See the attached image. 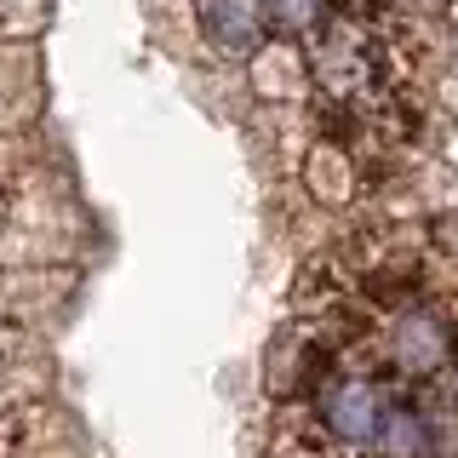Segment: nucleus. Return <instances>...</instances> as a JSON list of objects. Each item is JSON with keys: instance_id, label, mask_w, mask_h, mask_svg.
I'll return each mask as SVG.
<instances>
[{"instance_id": "obj_1", "label": "nucleus", "mask_w": 458, "mask_h": 458, "mask_svg": "<svg viewBox=\"0 0 458 458\" xmlns=\"http://www.w3.org/2000/svg\"><path fill=\"white\" fill-rule=\"evenodd\" d=\"M361 361L390 372L395 384H412V390L447 378L453 361H458V304H447V298H436V293L407 298L401 310L378 315Z\"/></svg>"}, {"instance_id": "obj_2", "label": "nucleus", "mask_w": 458, "mask_h": 458, "mask_svg": "<svg viewBox=\"0 0 458 458\" xmlns=\"http://www.w3.org/2000/svg\"><path fill=\"white\" fill-rule=\"evenodd\" d=\"M395 390L401 384L390 372H378L372 361H338L321 384H315V395L304 407H310V419L321 424V436L333 441L338 453L367 458L372 441H378V429H384V412H390Z\"/></svg>"}, {"instance_id": "obj_3", "label": "nucleus", "mask_w": 458, "mask_h": 458, "mask_svg": "<svg viewBox=\"0 0 458 458\" xmlns=\"http://www.w3.org/2000/svg\"><path fill=\"white\" fill-rule=\"evenodd\" d=\"M384 172L367 161L361 149H350V143L327 138V132H310L304 155H298V190H304L321 212H350L355 200H367L378 190Z\"/></svg>"}, {"instance_id": "obj_4", "label": "nucleus", "mask_w": 458, "mask_h": 458, "mask_svg": "<svg viewBox=\"0 0 458 458\" xmlns=\"http://www.w3.org/2000/svg\"><path fill=\"white\" fill-rule=\"evenodd\" d=\"M190 18H195V40L218 64H247L276 35L264 0H190Z\"/></svg>"}, {"instance_id": "obj_5", "label": "nucleus", "mask_w": 458, "mask_h": 458, "mask_svg": "<svg viewBox=\"0 0 458 458\" xmlns=\"http://www.w3.org/2000/svg\"><path fill=\"white\" fill-rule=\"evenodd\" d=\"M241 69H247L252 98H258V104H269V109H298V104H310V98H315L304 40L269 35V40H264V47H258Z\"/></svg>"}, {"instance_id": "obj_6", "label": "nucleus", "mask_w": 458, "mask_h": 458, "mask_svg": "<svg viewBox=\"0 0 458 458\" xmlns=\"http://www.w3.org/2000/svg\"><path fill=\"white\" fill-rule=\"evenodd\" d=\"M35 104V64L23 57L18 40H0V126L23 121Z\"/></svg>"}, {"instance_id": "obj_7", "label": "nucleus", "mask_w": 458, "mask_h": 458, "mask_svg": "<svg viewBox=\"0 0 458 458\" xmlns=\"http://www.w3.org/2000/svg\"><path fill=\"white\" fill-rule=\"evenodd\" d=\"M264 6H269V29L286 40H310L333 18V0H264Z\"/></svg>"}, {"instance_id": "obj_8", "label": "nucleus", "mask_w": 458, "mask_h": 458, "mask_svg": "<svg viewBox=\"0 0 458 458\" xmlns=\"http://www.w3.org/2000/svg\"><path fill=\"white\" fill-rule=\"evenodd\" d=\"M23 378H29L23 327H6V321H0V401H18L23 395Z\"/></svg>"}, {"instance_id": "obj_9", "label": "nucleus", "mask_w": 458, "mask_h": 458, "mask_svg": "<svg viewBox=\"0 0 458 458\" xmlns=\"http://www.w3.org/2000/svg\"><path fill=\"white\" fill-rule=\"evenodd\" d=\"M40 18H47V0H0V40L35 35Z\"/></svg>"}, {"instance_id": "obj_10", "label": "nucleus", "mask_w": 458, "mask_h": 458, "mask_svg": "<svg viewBox=\"0 0 458 458\" xmlns=\"http://www.w3.org/2000/svg\"><path fill=\"white\" fill-rule=\"evenodd\" d=\"M453 407H458V361H453Z\"/></svg>"}]
</instances>
